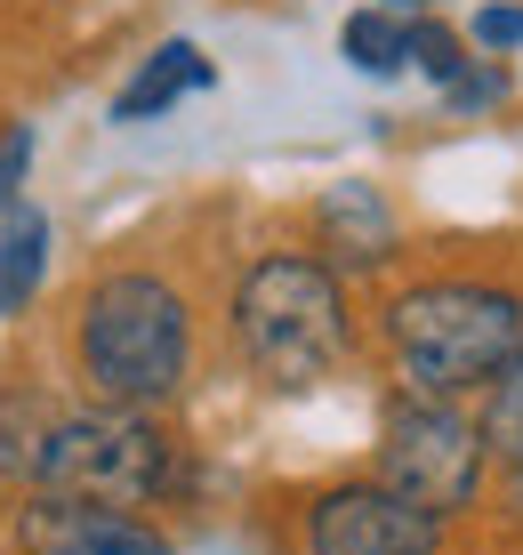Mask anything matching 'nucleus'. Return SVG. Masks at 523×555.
Masks as SVG:
<instances>
[{
    "mask_svg": "<svg viewBox=\"0 0 523 555\" xmlns=\"http://www.w3.org/2000/svg\"><path fill=\"white\" fill-rule=\"evenodd\" d=\"M73 371H81V387L97 403L162 411L193 371L186 298L162 274H145V266H122V274L89 282L81 306H73Z\"/></svg>",
    "mask_w": 523,
    "mask_h": 555,
    "instance_id": "obj_1",
    "label": "nucleus"
},
{
    "mask_svg": "<svg viewBox=\"0 0 523 555\" xmlns=\"http://www.w3.org/2000/svg\"><path fill=\"white\" fill-rule=\"evenodd\" d=\"M379 331L403 387L468 395V387H492L508 371V354L523 347V298L499 282H411V291L386 298Z\"/></svg>",
    "mask_w": 523,
    "mask_h": 555,
    "instance_id": "obj_2",
    "label": "nucleus"
},
{
    "mask_svg": "<svg viewBox=\"0 0 523 555\" xmlns=\"http://www.w3.org/2000/svg\"><path fill=\"white\" fill-rule=\"evenodd\" d=\"M234 347L266 387H315V378H331L346 362V347H355L339 274L322 258H298V250L258 258L234 291Z\"/></svg>",
    "mask_w": 523,
    "mask_h": 555,
    "instance_id": "obj_3",
    "label": "nucleus"
},
{
    "mask_svg": "<svg viewBox=\"0 0 523 555\" xmlns=\"http://www.w3.org/2000/svg\"><path fill=\"white\" fill-rule=\"evenodd\" d=\"M178 483V443L153 427L145 411L97 403L56 418L33 451V491H73V500H105V507H153Z\"/></svg>",
    "mask_w": 523,
    "mask_h": 555,
    "instance_id": "obj_4",
    "label": "nucleus"
},
{
    "mask_svg": "<svg viewBox=\"0 0 523 555\" xmlns=\"http://www.w3.org/2000/svg\"><path fill=\"white\" fill-rule=\"evenodd\" d=\"M483 459H492L483 418H468L451 395H419L411 387V403H395L386 427H379V483H395L403 500H419L435 515L475 507Z\"/></svg>",
    "mask_w": 523,
    "mask_h": 555,
    "instance_id": "obj_5",
    "label": "nucleus"
},
{
    "mask_svg": "<svg viewBox=\"0 0 523 555\" xmlns=\"http://www.w3.org/2000/svg\"><path fill=\"white\" fill-rule=\"evenodd\" d=\"M443 515L395 483H331L306 507V555H435Z\"/></svg>",
    "mask_w": 523,
    "mask_h": 555,
    "instance_id": "obj_6",
    "label": "nucleus"
},
{
    "mask_svg": "<svg viewBox=\"0 0 523 555\" xmlns=\"http://www.w3.org/2000/svg\"><path fill=\"white\" fill-rule=\"evenodd\" d=\"M16 547L25 555H178L145 515L73 500V491H33V507L16 515Z\"/></svg>",
    "mask_w": 523,
    "mask_h": 555,
    "instance_id": "obj_7",
    "label": "nucleus"
},
{
    "mask_svg": "<svg viewBox=\"0 0 523 555\" xmlns=\"http://www.w3.org/2000/svg\"><path fill=\"white\" fill-rule=\"evenodd\" d=\"M193 89H209V56L193 41H169L145 56V73L113 98V121H153V113H169L178 98H193Z\"/></svg>",
    "mask_w": 523,
    "mask_h": 555,
    "instance_id": "obj_8",
    "label": "nucleus"
},
{
    "mask_svg": "<svg viewBox=\"0 0 523 555\" xmlns=\"http://www.w3.org/2000/svg\"><path fill=\"white\" fill-rule=\"evenodd\" d=\"M41 274H49V218H41V209H25V202L0 209V322L33 306Z\"/></svg>",
    "mask_w": 523,
    "mask_h": 555,
    "instance_id": "obj_9",
    "label": "nucleus"
},
{
    "mask_svg": "<svg viewBox=\"0 0 523 555\" xmlns=\"http://www.w3.org/2000/svg\"><path fill=\"white\" fill-rule=\"evenodd\" d=\"M339 49H346L355 73H403V65H411V25L386 16V9H355L346 33H339Z\"/></svg>",
    "mask_w": 523,
    "mask_h": 555,
    "instance_id": "obj_10",
    "label": "nucleus"
},
{
    "mask_svg": "<svg viewBox=\"0 0 523 555\" xmlns=\"http://www.w3.org/2000/svg\"><path fill=\"white\" fill-rule=\"evenodd\" d=\"M483 443H492L499 467L523 475V347L508 354V371H499L492 395H483Z\"/></svg>",
    "mask_w": 523,
    "mask_h": 555,
    "instance_id": "obj_11",
    "label": "nucleus"
},
{
    "mask_svg": "<svg viewBox=\"0 0 523 555\" xmlns=\"http://www.w3.org/2000/svg\"><path fill=\"white\" fill-rule=\"evenodd\" d=\"M411 65L428 73V81H443V89H451L459 73H468V56H459V41H451L443 25H411Z\"/></svg>",
    "mask_w": 523,
    "mask_h": 555,
    "instance_id": "obj_12",
    "label": "nucleus"
},
{
    "mask_svg": "<svg viewBox=\"0 0 523 555\" xmlns=\"http://www.w3.org/2000/svg\"><path fill=\"white\" fill-rule=\"evenodd\" d=\"M25 169H33V129H0V209H16Z\"/></svg>",
    "mask_w": 523,
    "mask_h": 555,
    "instance_id": "obj_13",
    "label": "nucleus"
},
{
    "mask_svg": "<svg viewBox=\"0 0 523 555\" xmlns=\"http://www.w3.org/2000/svg\"><path fill=\"white\" fill-rule=\"evenodd\" d=\"M475 41L483 49H523V9H483L475 16Z\"/></svg>",
    "mask_w": 523,
    "mask_h": 555,
    "instance_id": "obj_14",
    "label": "nucleus"
},
{
    "mask_svg": "<svg viewBox=\"0 0 523 555\" xmlns=\"http://www.w3.org/2000/svg\"><path fill=\"white\" fill-rule=\"evenodd\" d=\"M386 9H428V0H386Z\"/></svg>",
    "mask_w": 523,
    "mask_h": 555,
    "instance_id": "obj_15",
    "label": "nucleus"
}]
</instances>
